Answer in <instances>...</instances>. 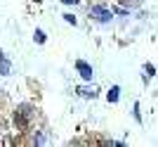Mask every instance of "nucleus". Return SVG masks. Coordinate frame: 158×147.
Returning a JSON list of instances; mask_svg holds the SVG:
<instances>
[{
	"mask_svg": "<svg viewBox=\"0 0 158 147\" xmlns=\"http://www.w3.org/2000/svg\"><path fill=\"white\" fill-rule=\"evenodd\" d=\"M33 142H35V145H45L47 138H45L43 133H35V135H33Z\"/></svg>",
	"mask_w": 158,
	"mask_h": 147,
	"instance_id": "nucleus-6",
	"label": "nucleus"
},
{
	"mask_svg": "<svg viewBox=\"0 0 158 147\" xmlns=\"http://www.w3.org/2000/svg\"><path fill=\"white\" fill-rule=\"evenodd\" d=\"M76 69H78V74L83 76L85 81H92V76H94V69L87 64V62H83V60H78L76 62Z\"/></svg>",
	"mask_w": 158,
	"mask_h": 147,
	"instance_id": "nucleus-3",
	"label": "nucleus"
},
{
	"mask_svg": "<svg viewBox=\"0 0 158 147\" xmlns=\"http://www.w3.org/2000/svg\"><path fill=\"white\" fill-rule=\"evenodd\" d=\"M90 17H92L94 21H102V24H104V21L111 19V12H109L106 7H102V5H92L90 7Z\"/></svg>",
	"mask_w": 158,
	"mask_h": 147,
	"instance_id": "nucleus-2",
	"label": "nucleus"
},
{
	"mask_svg": "<svg viewBox=\"0 0 158 147\" xmlns=\"http://www.w3.org/2000/svg\"><path fill=\"white\" fill-rule=\"evenodd\" d=\"M33 38H35V43H45V33H43L40 29H35V36H33Z\"/></svg>",
	"mask_w": 158,
	"mask_h": 147,
	"instance_id": "nucleus-9",
	"label": "nucleus"
},
{
	"mask_svg": "<svg viewBox=\"0 0 158 147\" xmlns=\"http://www.w3.org/2000/svg\"><path fill=\"white\" fill-rule=\"evenodd\" d=\"M118 93H120V88L113 86L111 90H109V95H106V97H109V102H118Z\"/></svg>",
	"mask_w": 158,
	"mask_h": 147,
	"instance_id": "nucleus-5",
	"label": "nucleus"
},
{
	"mask_svg": "<svg viewBox=\"0 0 158 147\" xmlns=\"http://www.w3.org/2000/svg\"><path fill=\"white\" fill-rule=\"evenodd\" d=\"M61 2H64V5H76L78 0H61Z\"/></svg>",
	"mask_w": 158,
	"mask_h": 147,
	"instance_id": "nucleus-12",
	"label": "nucleus"
},
{
	"mask_svg": "<svg viewBox=\"0 0 158 147\" xmlns=\"http://www.w3.org/2000/svg\"><path fill=\"white\" fill-rule=\"evenodd\" d=\"M120 2H123V5H130V7H139L144 0H120Z\"/></svg>",
	"mask_w": 158,
	"mask_h": 147,
	"instance_id": "nucleus-8",
	"label": "nucleus"
},
{
	"mask_svg": "<svg viewBox=\"0 0 158 147\" xmlns=\"http://www.w3.org/2000/svg\"><path fill=\"white\" fill-rule=\"evenodd\" d=\"M144 69H146V74H149V76H153V71H156V69H153V64H146Z\"/></svg>",
	"mask_w": 158,
	"mask_h": 147,
	"instance_id": "nucleus-11",
	"label": "nucleus"
},
{
	"mask_svg": "<svg viewBox=\"0 0 158 147\" xmlns=\"http://www.w3.org/2000/svg\"><path fill=\"white\" fill-rule=\"evenodd\" d=\"M0 74H2V76L10 74V62H7V60H0Z\"/></svg>",
	"mask_w": 158,
	"mask_h": 147,
	"instance_id": "nucleus-7",
	"label": "nucleus"
},
{
	"mask_svg": "<svg viewBox=\"0 0 158 147\" xmlns=\"http://www.w3.org/2000/svg\"><path fill=\"white\" fill-rule=\"evenodd\" d=\"M31 116H33V109L28 107V105L17 107L14 109V123H17V128H26L28 123H31Z\"/></svg>",
	"mask_w": 158,
	"mask_h": 147,
	"instance_id": "nucleus-1",
	"label": "nucleus"
},
{
	"mask_svg": "<svg viewBox=\"0 0 158 147\" xmlns=\"http://www.w3.org/2000/svg\"><path fill=\"white\" fill-rule=\"evenodd\" d=\"M78 93L83 95V97H92V100H94L99 90H97V88H94V86H92V88H90V86H80V88H78Z\"/></svg>",
	"mask_w": 158,
	"mask_h": 147,
	"instance_id": "nucleus-4",
	"label": "nucleus"
},
{
	"mask_svg": "<svg viewBox=\"0 0 158 147\" xmlns=\"http://www.w3.org/2000/svg\"><path fill=\"white\" fill-rule=\"evenodd\" d=\"M64 19L69 21V24H73V26H76V17H73V14H64Z\"/></svg>",
	"mask_w": 158,
	"mask_h": 147,
	"instance_id": "nucleus-10",
	"label": "nucleus"
}]
</instances>
